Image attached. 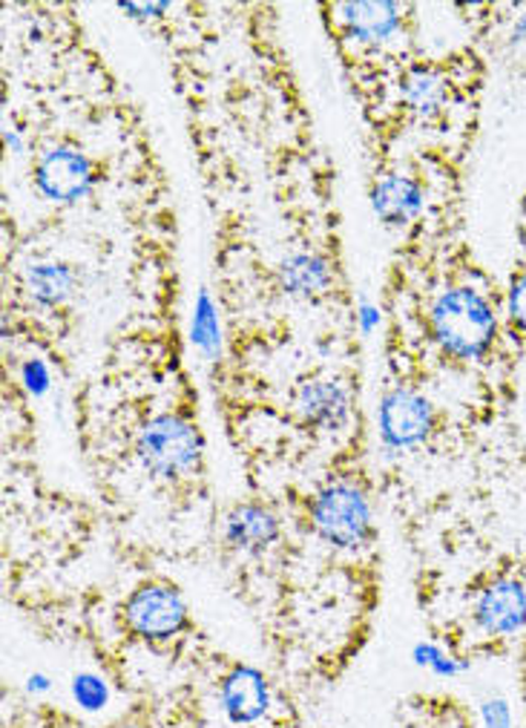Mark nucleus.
Instances as JSON below:
<instances>
[{
  "instance_id": "nucleus-1",
  "label": "nucleus",
  "mask_w": 526,
  "mask_h": 728,
  "mask_svg": "<svg viewBox=\"0 0 526 728\" xmlns=\"http://www.w3.org/2000/svg\"><path fill=\"white\" fill-rule=\"evenodd\" d=\"M202 435L179 414H156L141 426L136 453L141 467L159 481H179L193 476L202 464Z\"/></svg>"
},
{
  "instance_id": "nucleus-2",
  "label": "nucleus",
  "mask_w": 526,
  "mask_h": 728,
  "mask_svg": "<svg viewBox=\"0 0 526 728\" xmlns=\"http://www.w3.org/2000/svg\"><path fill=\"white\" fill-rule=\"evenodd\" d=\"M432 331L446 354L478 357L495 338V315L472 288H449L432 308Z\"/></svg>"
},
{
  "instance_id": "nucleus-3",
  "label": "nucleus",
  "mask_w": 526,
  "mask_h": 728,
  "mask_svg": "<svg viewBox=\"0 0 526 728\" xmlns=\"http://www.w3.org/2000/svg\"><path fill=\"white\" fill-rule=\"evenodd\" d=\"M311 527L325 545L357 550L371 536L368 496L351 481L325 484L311 501Z\"/></svg>"
},
{
  "instance_id": "nucleus-4",
  "label": "nucleus",
  "mask_w": 526,
  "mask_h": 728,
  "mask_svg": "<svg viewBox=\"0 0 526 728\" xmlns=\"http://www.w3.org/2000/svg\"><path fill=\"white\" fill-rule=\"evenodd\" d=\"M124 622L138 639L164 642L187 628V605L170 584H141L124 602Z\"/></svg>"
},
{
  "instance_id": "nucleus-5",
  "label": "nucleus",
  "mask_w": 526,
  "mask_h": 728,
  "mask_svg": "<svg viewBox=\"0 0 526 728\" xmlns=\"http://www.w3.org/2000/svg\"><path fill=\"white\" fill-rule=\"evenodd\" d=\"M377 430L386 450H414L435 430V409L420 391L391 389L377 412Z\"/></svg>"
},
{
  "instance_id": "nucleus-6",
  "label": "nucleus",
  "mask_w": 526,
  "mask_h": 728,
  "mask_svg": "<svg viewBox=\"0 0 526 728\" xmlns=\"http://www.w3.org/2000/svg\"><path fill=\"white\" fill-rule=\"evenodd\" d=\"M274 706V691L260 668L237 666L221 676L219 708L230 726H253Z\"/></svg>"
},
{
  "instance_id": "nucleus-7",
  "label": "nucleus",
  "mask_w": 526,
  "mask_h": 728,
  "mask_svg": "<svg viewBox=\"0 0 526 728\" xmlns=\"http://www.w3.org/2000/svg\"><path fill=\"white\" fill-rule=\"evenodd\" d=\"M92 182H95L92 161L72 147H55L35 164V184L46 200L53 202L69 205V202L84 200L92 191Z\"/></svg>"
},
{
  "instance_id": "nucleus-8",
  "label": "nucleus",
  "mask_w": 526,
  "mask_h": 728,
  "mask_svg": "<svg viewBox=\"0 0 526 728\" xmlns=\"http://www.w3.org/2000/svg\"><path fill=\"white\" fill-rule=\"evenodd\" d=\"M474 622L483 634L512 637L526 625V588L515 579H498L474 602Z\"/></svg>"
},
{
  "instance_id": "nucleus-9",
  "label": "nucleus",
  "mask_w": 526,
  "mask_h": 728,
  "mask_svg": "<svg viewBox=\"0 0 526 728\" xmlns=\"http://www.w3.org/2000/svg\"><path fill=\"white\" fill-rule=\"evenodd\" d=\"M297 412L308 426L336 432L348 423L351 398L336 380H308L297 391Z\"/></svg>"
},
{
  "instance_id": "nucleus-10",
  "label": "nucleus",
  "mask_w": 526,
  "mask_h": 728,
  "mask_svg": "<svg viewBox=\"0 0 526 728\" xmlns=\"http://www.w3.org/2000/svg\"><path fill=\"white\" fill-rule=\"evenodd\" d=\"M279 538V519L262 504H239L225 519V542L239 553H262Z\"/></svg>"
},
{
  "instance_id": "nucleus-11",
  "label": "nucleus",
  "mask_w": 526,
  "mask_h": 728,
  "mask_svg": "<svg viewBox=\"0 0 526 728\" xmlns=\"http://www.w3.org/2000/svg\"><path fill=\"white\" fill-rule=\"evenodd\" d=\"M371 207L389 228L409 225L423 211V187L414 179L386 177L374 184Z\"/></svg>"
},
{
  "instance_id": "nucleus-12",
  "label": "nucleus",
  "mask_w": 526,
  "mask_h": 728,
  "mask_svg": "<svg viewBox=\"0 0 526 728\" xmlns=\"http://www.w3.org/2000/svg\"><path fill=\"white\" fill-rule=\"evenodd\" d=\"M279 283L290 297L317 299L329 292L331 269L317 253H294L279 265Z\"/></svg>"
},
{
  "instance_id": "nucleus-13",
  "label": "nucleus",
  "mask_w": 526,
  "mask_h": 728,
  "mask_svg": "<svg viewBox=\"0 0 526 728\" xmlns=\"http://www.w3.org/2000/svg\"><path fill=\"white\" fill-rule=\"evenodd\" d=\"M343 21L348 32L363 44H382L400 26L397 3H345Z\"/></svg>"
},
{
  "instance_id": "nucleus-14",
  "label": "nucleus",
  "mask_w": 526,
  "mask_h": 728,
  "mask_svg": "<svg viewBox=\"0 0 526 728\" xmlns=\"http://www.w3.org/2000/svg\"><path fill=\"white\" fill-rule=\"evenodd\" d=\"M72 285H76V274L61 262H41V265H32L26 274V288L44 306L67 299L72 294Z\"/></svg>"
},
{
  "instance_id": "nucleus-15",
  "label": "nucleus",
  "mask_w": 526,
  "mask_h": 728,
  "mask_svg": "<svg viewBox=\"0 0 526 728\" xmlns=\"http://www.w3.org/2000/svg\"><path fill=\"white\" fill-rule=\"evenodd\" d=\"M405 101L409 107L414 110L423 118H432V115L441 110L443 99H446V87H443V78L432 69H414L412 76L405 78Z\"/></svg>"
},
{
  "instance_id": "nucleus-16",
  "label": "nucleus",
  "mask_w": 526,
  "mask_h": 728,
  "mask_svg": "<svg viewBox=\"0 0 526 728\" xmlns=\"http://www.w3.org/2000/svg\"><path fill=\"white\" fill-rule=\"evenodd\" d=\"M69 691H72V699H76V706L87 714H99L110 706V685L104 676L92 674V671H81V674L72 676V683H69Z\"/></svg>"
},
{
  "instance_id": "nucleus-17",
  "label": "nucleus",
  "mask_w": 526,
  "mask_h": 728,
  "mask_svg": "<svg viewBox=\"0 0 526 728\" xmlns=\"http://www.w3.org/2000/svg\"><path fill=\"white\" fill-rule=\"evenodd\" d=\"M193 343L207 354H219V320H216V306L210 303V294L198 292L196 315H193Z\"/></svg>"
},
{
  "instance_id": "nucleus-18",
  "label": "nucleus",
  "mask_w": 526,
  "mask_h": 728,
  "mask_svg": "<svg viewBox=\"0 0 526 728\" xmlns=\"http://www.w3.org/2000/svg\"><path fill=\"white\" fill-rule=\"evenodd\" d=\"M481 728H512V708L504 697L483 699Z\"/></svg>"
},
{
  "instance_id": "nucleus-19",
  "label": "nucleus",
  "mask_w": 526,
  "mask_h": 728,
  "mask_svg": "<svg viewBox=\"0 0 526 728\" xmlns=\"http://www.w3.org/2000/svg\"><path fill=\"white\" fill-rule=\"evenodd\" d=\"M21 377H23V386H26V391H30V395H35V398H41V395L49 389V368H46L41 361L23 363Z\"/></svg>"
},
{
  "instance_id": "nucleus-20",
  "label": "nucleus",
  "mask_w": 526,
  "mask_h": 728,
  "mask_svg": "<svg viewBox=\"0 0 526 728\" xmlns=\"http://www.w3.org/2000/svg\"><path fill=\"white\" fill-rule=\"evenodd\" d=\"M510 315H512V320L518 322L521 329H526V276H521L518 283L512 285Z\"/></svg>"
},
{
  "instance_id": "nucleus-21",
  "label": "nucleus",
  "mask_w": 526,
  "mask_h": 728,
  "mask_svg": "<svg viewBox=\"0 0 526 728\" xmlns=\"http://www.w3.org/2000/svg\"><path fill=\"white\" fill-rule=\"evenodd\" d=\"M466 668H469V662L458 660V657H451V653L443 651L441 660H437L435 666L428 668V671H432V674H435V676H443V680H455V676L464 674Z\"/></svg>"
},
{
  "instance_id": "nucleus-22",
  "label": "nucleus",
  "mask_w": 526,
  "mask_h": 728,
  "mask_svg": "<svg viewBox=\"0 0 526 728\" xmlns=\"http://www.w3.org/2000/svg\"><path fill=\"white\" fill-rule=\"evenodd\" d=\"M441 653H443V648L437 642H418L412 648V662L418 668H426V671H428V668L441 660Z\"/></svg>"
},
{
  "instance_id": "nucleus-23",
  "label": "nucleus",
  "mask_w": 526,
  "mask_h": 728,
  "mask_svg": "<svg viewBox=\"0 0 526 728\" xmlns=\"http://www.w3.org/2000/svg\"><path fill=\"white\" fill-rule=\"evenodd\" d=\"M118 9L130 18H138V21H147V18H159L170 7L168 3H118Z\"/></svg>"
},
{
  "instance_id": "nucleus-24",
  "label": "nucleus",
  "mask_w": 526,
  "mask_h": 728,
  "mask_svg": "<svg viewBox=\"0 0 526 728\" xmlns=\"http://www.w3.org/2000/svg\"><path fill=\"white\" fill-rule=\"evenodd\" d=\"M49 689H53V680L46 674H41V671L26 676V691H30V694H46Z\"/></svg>"
},
{
  "instance_id": "nucleus-25",
  "label": "nucleus",
  "mask_w": 526,
  "mask_h": 728,
  "mask_svg": "<svg viewBox=\"0 0 526 728\" xmlns=\"http://www.w3.org/2000/svg\"><path fill=\"white\" fill-rule=\"evenodd\" d=\"M359 322H363V329L371 331L374 326L380 322V311H377L374 306H363V308H359Z\"/></svg>"
},
{
  "instance_id": "nucleus-26",
  "label": "nucleus",
  "mask_w": 526,
  "mask_h": 728,
  "mask_svg": "<svg viewBox=\"0 0 526 728\" xmlns=\"http://www.w3.org/2000/svg\"><path fill=\"white\" fill-rule=\"evenodd\" d=\"M512 41H526V15L521 18L518 26H515V32H512Z\"/></svg>"
},
{
  "instance_id": "nucleus-27",
  "label": "nucleus",
  "mask_w": 526,
  "mask_h": 728,
  "mask_svg": "<svg viewBox=\"0 0 526 728\" xmlns=\"http://www.w3.org/2000/svg\"><path fill=\"white\" fill-rule=\"evenodd\" d=\"M7 145L12 147V150H21V138H18L15 133H9V130H7Z\"/></svg>"
},
{
  "instance_id": "nucleus-28",
  "label": "nucleus",
  "mask_w": 526,
  "mask_h": 728,
  "mask_svg": "<svg viewBox=\"0 0 526 728\" xmlns=\"http://www.w3.org/2000/svg\"><path fill=\"white\" fill-rule=\"evenodd\" d=\"M397 728H435V726H428V723L418 720V723H403V726H397Z\"/></svg>"
},
{
  "instance_id": "nucleus-29",
  "label": "nucleus",
  "mask_w": 526,
  "mask_h": 728,
  "mask_svg": "<svg viewBox=\"0 0 526 728\" xmlns=\"http://www.w3.org/2000/svg\"><path fill=\"white\" fill-rule=\"evenodd\" d=\"M115 728H147V726H141V723H118Z\"/></svg>"
}]
</instances>
